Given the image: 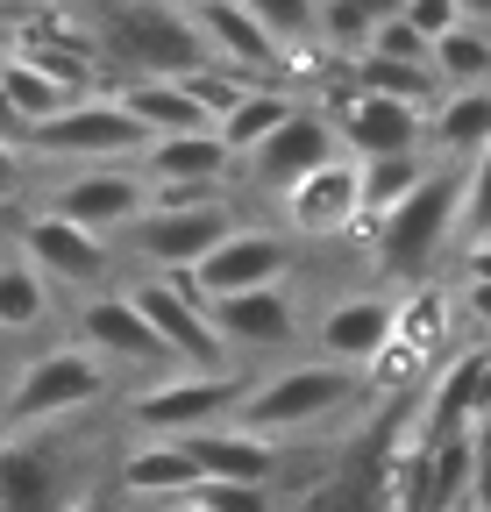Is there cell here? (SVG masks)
Masks as SVG:
<instances>
[{"instance_id": "obj_4", "label": "cell", "mask_w": 491, "mask_h": 512, "mask_svg": "<svg viewBox=\"0 0 491 512\" xmlns=\"http://www.w3.org/2000/svg\"><path fill=\"white\" fill-rule=\"evenodd\" d=\"M114 392V370L79 349V342H57L36 349L15 377H8V399H0V434H29V427H57V420H86L100 413V399Z\"/></svg>"}, {"instance_id": "obj_36", "label": "cell", "mask_w": 491, "mask_h": 512, "mask_svg": "<svg viewBox=\"0 0 491 512\" xmlns=\"http://www.w3.org/2000/svg\"><path fill=\"white\" fill-rule=\"evenodd\" d=\"M72 512H121V498H114V491H107V484H100V491H86V498H79V505H72Z\"/></svg>"}, {"instance_id": "obj_35", "label": "cell", "mask_w": 491, "mask_h": 512, "mask_svg": "<svg viewBox=\"0 0 491 512\" xmlns=\"http://www.w3.org/2000/svg\"><path fill=\"white\" fill-rule=\"evenodd\" d=\"M456 271H463V285H491V235L470 242V249H456Z\"/></svg>"}, {"instance_id": "obj_6", "label": "cell", "mask_w": 491, "mask_h": 512, "mask_svg": "<svg viewBox=\"0 0 491 512\" xmlns=\"http://www.w3.org/2000/svg\"><path fill=\"white\" fill-rule=\"evenodd\" d=\"M150 150V136H143V121L121 107L114 93H93V100H72L65 114H50L43 128H29L22 136V157L29 164H136Z\"/></svg>"}, {"instance_id": "obj_29", "label": "cell", "mask_w": 491, "mask_h": 512, "mask_svg": "<svg viewBox=\"0 0 491 512\" xmlns=\"http://www.w3.org/2000/svg\"><path fill=\"white\" fill-rule=\"evenodd\" d=\"M178 86H186V93H193V100L207 107V121L221 128V121H228V114H235L242 100H250V93L264 86V79H250V72H235V64H207V72H193V79H178Z\"/></svg>"}, {"instance_id": "obj_3", "label": "cell", "mask_w": 491, "mask_h": 512, "mask_svg": "<svg viewBox=\"0 0 491 512\" xmlns=\"http://www.w3.org/2000/svg\"><path fill=\"white\" fill-rule=\"evenodd\" d=\"M456 207H463V164H435L378 228H363L371 271L385 285H427V271L456 249Z\"/></svg>"}, {"instance_id": "obj_17", "label": "cell", "mask_w": 491, "mask_h": 512, "mask_svg": "<svg viewBox=\"0 0 491 512\" xmlns=\"http://www.w3.org/2000/svg\"><path fill=\"white\" fill-rule=\"evenodd\" d=\"M107 491H114L121 505L193 498V491H200V463L186 456V441H136V434H121L114 463H107Z\"/></svg>"}, {"instance_id": "obj_33", "label": "cell", "mask_w": 491, "mask_h": 512, "mask_svg": "<svg viewBox=\"0 0 491 512\" xmlns=\"http://www.w3.org/2000/svg\"><path fill=\"white\" fill-rule=\"evenodd\" d=\"M29 171H36V164H29L15 143H0V214H15V207L29 200Z\"/></svg>"}, {"instance_id": "obj_31", "label": "cell", "mask_w": 491, "mask_h": 512, "mask_svg": "<svg viewBox=\"0 0 491 512\" xmlns=\"http://www.w3.org/2000/svg\"><path fill=\"white\" fill-rule=\"evenodd\" d=\"M193 505L200 512H285L278 505V484H200Z\"/></svg>"}, {"instance_id": "obj_19", "label": "cell", "mask_w": 491, "mask_h": 512, "mask_svg": "<svg viewBox=\"0 0 491 512\" xmlns=\"http://www.w3.org/2000/svg\"><path fill=\"white\" fill-rule=\"evenodd\" d=\"M136 178H143V185H193V192H228V178H235V157L221 150V136H157V143L136 157Z\"/></svg>"}, {"instance_id": "obj_8", "label": "cell", "mask_w": 491, "mask_h": 512, "mask_svg": "<svg viewBox=\"0 0 491 512\" xmlns=\"http://www.w3.org/2000/svg\"><path fill=\"white\" fill-rule=\"evenodd\" d=\"M136 299V313L157 328V342H164V356H171V370H200V377H221V370H235L228 363V349H221V335H214V313H207V299L193 292V278H129L121 285Z\"/></svg>"}, {"instance_id": "obj_2", "label": "cell", "mask_w": 491, "mask_h": 512, "mask_svg": "<svg viewBox=\"0 0 491 512\" xmlns=\"http://www.w3.org/2000/svg\"><path fill=\"white\" fill-rule=\"evenodd\" d=\"M363 406V377L342 370V363H278V370H250V384H242L235 399V427H250L264 441H299L314 427H335Z\"/></svg>"}, {"instance_id": "obj_32", "label": "cell", "mask_w": 491, "mask_h": 512, "mask_svg": "<svg viewBox=\"0 0 491 512\" xmlns=\"http://www.w3.org/2000/svg\"><path fill=\"white\" fill-rule=\"evenodd\" d=\"M399 22H406L420 43H442L463 15H456V0H406V15H399Z\"/></svg>"}, {"instance_id": "obj_1", "label": "cell", "mask_w": 491, "mask_h": 512, "mask_svg": "<svg viewBox=\"0 0 491 512\" xmlns=\"http://www.w3.org/2000/svg\"><path fill=\"white\" fill-rule=\"evenodd\" d=\"M93 448H100L93 413L29 427V434H0V512H72L86 491L107 484Z\"/></svg>"}, {"instance_id": "obj_5", "label": "cell", "mask_w": 491, "mask_h": 512, "mask_svg": "<svg viewBox=\"0 0 491 512\" xmlns=\"http://www.w3.org/2000/svg\"><path fill=\"white\" fill-rule=\"evenodd\" d=\"M250 370H221V377H200V370H171V377H150L121 399V434L136 441H186V434H207L221 420H235V399Z\"/></svg>"}, {"instance_id": "obj_34", "label": "cell", "mask_w": 491, "mask_h": 512, "mask_svg": "<svg viewBox=\"0 0 491 512\" xmlns=\"http://www.w3.org/2000/svg\"><path fill=\"white\" fill-rule=\"evenodd\" d=\"M470 512H491V427H477V470H470Z\"/></svg>"}, {"instance_id": "obj_13", "label": "cell", "mask_w": 491, "mask_h": 512, "mask_svg": "<svg viewBox=\"0 0 491 512\" xmlns=\"http://www.w3.org/2000/svg\"><path fill=\"white\" fill-rule=\"evenodd\" d=\"M392 320H399V292H349V299H328L314 320H306V349L321 363H342V370H371L378 349L392 342Z\"/></svg>"}, {"instance_id": "obj_37", "label": "cell", "mask_w": 491, "mask_h": 512, "mask_svg": "<svg viewBox=\"0 0 491 512\" xmlns=\"http://www.w3.org/2000/svg\"><path fill=\"white\" fill-rule=\"evenodd\" d=\"M456 15H463L470 29H491V0H456Z\"/></svg>"}, {"instance_id": "obj_27", "label": "cell", "mask_w": 491, "mask_h": 512, "mask_svg": "<svg viewBox=\"0 0 491 512\" xmlns=\"http://www.w3.org/2000/svg\"><path fill=\"white\" fill-rule=\"evenodd\" d=\"M356 171H363V228H378V221L406 200V192L435 171V157H378V164H356ZM356 242H363V235H356Z\"/></svg>"}, {"instance_id": "obj_28", "label": "cell", "mask_w": 491, "mask_h": 512, "mask_svg": "<svg viewBox=\"0 0 491 512\" xmlns=\"http://www.w3.org/2000/svg\"><path fill=\"white\" fill-rule=\"evenodd\" d=\"M242 15H250L278 50L292 43H321V0H235Z\"/></svg>"}, {"instance_id": "obj_15", "label": "cell", "mask_w": 491, "mask_h": 512, "mask_svg": "<svg viewBox=\"0 0 491 512\" xmlns=\"http://www.w3.org/2000/svg\"><path fill=\"white\" fill-rule=\"evenodd\" d=\"M342 157V143H335V121L314 107V100H299V114L278 128V136L242 164L235 178L250 185V192H264V200H278V192H292L306 171H321V164H335Z\"/></svg>"}, {"instance_id": "obj_40", "label": "cell", "mask_w": 491, "mask_h": 512, "mask_svg": "<svg viewBox=\"0 0 491 512\" xmlns=\"http://www.w3.org/2000/svg\"><path fill=\"white\" fill-rule=\"evenodd\" d=\"M171 8H186V15H193V8H207V0H171Z\"/></svg>"}, {"instance_id": "obj_11", "label": "cell", "mask_w": 491, "mask_h": 512, "mask_svg": "<svg viewBox=\"0 0 491 512\" xmlns=\"http://www.w3.org/2000/svg\"><path fill=\"white\" fill-rule=\"evenodd\" d=\"M72 328H79V349H93L114 377H171V356H164V342H157V328L136 313V299L129 292H86L79 299V313H72Z\"/></svg>"}, {"instance_id": "obj_18", "label": "cell", "mask_w": 491, "mask_h": 512, "mask_svg": "<svg viewBox=\"0 0 491 512\" xmlns=\"http://www.w3.org/2000/svg\"><path fill=\"white\" fill-rule=\"evenodd\" d=\"M186 456L200 463V484H278V470H285V448L250 434V427H235V420H221L207 434H186Z\"/></svg>"}, {"instance_id": "obj_23", "label": "cell", "mask_w": 491, "mask_h": 512, "mask_svg": "<svg viewBox=\"0 0 491 512\" xmlns=\"http://www.w3.org/2000/svg\"><path fill=\"white\" fill-rule=\"evenodd\" d=\"M50 306H57V285L8 242L0 249V335H36L50 320Z\"/></svg>"}, {"instance_id": "obj_38", "label": "cell", "mask_w": 491, "mask_h": 512, "mask_svg": "<svg viewBox=\"0 0 491 512\" xmlns=\"http://www.w3.org/2000/svg\"><path fill=\"white\" fill-rule=\"evenodd\" d=\"M0 143H15V150H22V121H15V107H8V93H0Z\"/></svg>"}, {"instance_id": "obj_39", "label": "cell", "mask_w": 491, "mask_h": 512, "mask_svg": "<svg viewBox=\"0 0 491 512\" xmlns=\"http://www.w3.org/2000/svg\"><path fill=\"white\" fill-rule=\"evenodd\" d=\"M121 512H200L193 498H164V505H121Z\"/></svg>"}, {"instance_id": "obj_21", "label": "cell", "mask_w": 491, "mask_h": 512, "mask_svg": "<svg viewBox=\"0 0 491 512\" xmlns=\"http://www.w3.org/2000/svg\"><path fill=\"white\" fill-rule=\"evenodd\" d=\"M491 143V86L477 93H442L427 107V157L435 164H470Z\"/></svg>"}, {"instance_id": "obj_12", "label": "cell", "mask_w": 491, "mask_h": 512, "mask_svg": "<svg viewBox=\"0 0 491 512\" xmlns=\"http://www.w3.org/2000/svg\"><path fill=\"white\" fill-rule=\"evenodd\" d=\"M15 249L57 292H107V278H114V242H100V235H86L72 221H57L50 207L15 214Z\"/></svg>"}, {"instance_id": "obj_22", "label": "cell", "mask_w": 491, "mask_h": 512, "mask_svg": "<svg viewBox=\"0 0 491 512\" xmlns=\"http://www.w3.org/2000/svg\"><path fill=\"white\" fill-rule=\"evenodd\" d=\"M107 93L143 121L150 143H157V136H214L207 107H200L186 86H178V79H136V86H107Z\"/></svg>"}, {"instance_id": "obj_14", "label": "cell", "mask_w": 491, "mask_h": 512, "mask_svg": "<svg viewBox=\"0 0 491 512\" xmlns=\"http://www.w3.org/2000/svg\"><path fill=\"white\" fill-rule=\"evenodd\" d=\"M292 264H299V242L292 235H278V228H250L242 221L207 264L193 271V292L214 306V299H242V292H264V285H285L292 278Z\"/></svg>"}, {"instance_id": "obj_10", "label": "cell", "mask_w": 491, "mask_h": 512, "mask_svg": "<svg viewBox=\"0 0 491 512\" xmlns=\"http://www.w3.org/2000/svg\"><path fill=\"white\" fill-rule=\"evenodd\" d=\"M271 207L292 242H356L363 235V171H356V157H335L321 171H306L292 192H278Z\"/></svg>"}, {"instance_id": "obj_9", "label": "cell", "mask_w": 491, "mask_h": 512, "mask_svg": "<svg viewBox=\"0 0 491 512\" xmlns=\"http://www.w3.org/2000/svg\"><path fill=\"white\" fill-rule=\"evenodd\" d=\"M36 207H50L57 221H72V228L114 242V235H129L150 214V185L136 178V164H72L65 178L43 185Z\"/></svg>"}, {"instance_id": "obj_7", "label": "cell", "mask_w": 491, "mask_h": 512, "mask_svg": "<svg viewBox=\"0 0 491 512\" xmlns=\"http://www.w3.org/2000/svg\"><path fill=\"white\" fill-rule=\"evenodd\" d=\"M235 228H242L235 200H207V207H150L129 235H121V249H129L150 278H193Z\"/></svg>"}, {"instance_id": "obj_20", "label": "cell", "mask_w": 491, "mask_h": 512, "mask_svg": "<svg viewBox=\"0 0 491 512\" xmlns=\"http://www.w3.org/2000/svg\"><path fill=\"white\" fill-rule=\"evenodd\" d=\"M292 512H392L385 498V456H371V448H349V456L321 477L306 484Z\"/></svg>"}, {"instance_id": "obj_30", "label": "cell", "mask_w": 491, "mask_h": 512, "mask_svg": "<svg viewBox=\"0 0 491 512\" xmlns=\"http://www.w3.org/2000/svg\"><path fill=\"white\" fill-rule=\"evenodd\" d=\"M491 235V143L463 164V207H456V249Z\"/></svg>"}, {"instance_id": "obj_25", "label": "cell", "mask_w": 491, "mask_h": 512, "mask_svg": "<svg viewBox=\"0 0 491 512\" xmlns=\"http://www.w3.org/2000/svg\"><path fill=\"white\" fill-rule=\"evenodd\" d=\"M0 93H8V107H15V121H22V136H29V128H43L50 114L72 107V93L57 86V79H43L36 64H22L15 50H0Z\"/></svg>"}, {"instance_id": "obj_16", "label": "cell", "mask_w": 491, "mask_h": 512, "mask_svg": "<svg viewBox=\"0 0 491 512\" xmlns=\"http://www.w3.org/2000/svg\"><path fill=\"white\" fill-rule=\"evenodd\" d=\"M207 313H214V335H221L228 356H235V349H242V356H278V349L306 342V313H299L292 285H264V292H242V299H214Z\"/></svg>"}, {"instance_id": "obj_24", "label": "cell", "mask_w": 491, "mask_h": 512, "mask_svg": "<svg viewBox=\"0 0 491 512\" xmlns=\"http://www.w3.org/2000/svg\"><path fill=\"white\" fill-rule=\"evenodd\" d=\"M292 114H299V93H285V86H257L250 100H242V107L214 128V136H221V150H228V157H235V171H242V164H250V157L278 136V128L292 121Z\"/></svg>"}, {"instance_id": "obj_26", "label": "cell", "mask_w": 491, "mask_h": 512, "mask_svg": "<svg viewBox=\"0 0 491 512\" xmlns=\"http://www.w3.org/2000/svg\"><path fill=\"white\" fill-rule=\"evenodd\" d=\"M435 79H442V93H477V86H491V29H470V22H456L442 43H435Z\"/></svg>"}]
</instances>
